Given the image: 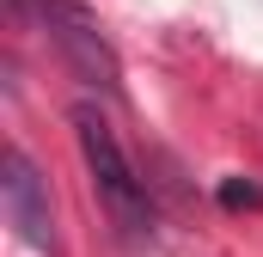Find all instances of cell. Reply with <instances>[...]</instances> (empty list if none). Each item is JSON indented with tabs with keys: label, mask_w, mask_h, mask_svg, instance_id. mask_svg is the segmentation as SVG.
<instances>
[{
	"label": "cell",
	"mask_w": 263,
	"mask_h": 257,
	"mask_svg": "<svg viewBox=\"0 0 263 257\" xmlns=\"http://www.w3.org/2000/svg\"><path fill=\"white\" fill-rule=\"evenodd\" d=\"M220 208H263V184H251V178H220Z\"/></svg>",
	"instance_id": "277c9868"
},
{
	"label": "cell",
	"mask_w": 263,
	"mask_h": 257,
	"mask_svg": "<svg viewBox=\"0 0 263 257\" xmlns=\"http://www.w3.org/2000/svg\"><path fill=\"white\" fill-rule=\"evenodd\" d=\"M0 202H6V221L18 227V239H25V245H37V251H49V245H55L49 190H43L37 166L25 159V147H6V159H0Z\"/></svg>",
	"instance_id": "3957f363"
},
{
	"label": "cell",
	"mask_w": 263,
	"mask_h": 257,
	"mask_svg": "<svg viewBox=\"0 0 263 257\" xmlns=\"http://www.w3.org/2000/svg\"><path fill=\"white\" fill-rule=\"evenodd\" d=\"M18 6H31V12L43 19V31L55 37V49L67 56V67H73L80 80H92L98 92H123V62H117V49L104 43L98 19H92L80 0H18Z\"/></svg>",
	"instance_id": "7a4b0ae2"
},
{
	"label": "cell",
	"mask_w": 263,
	"mask_h": 257,
	"mask_svg": "<svg viewBox=\"0 0 263 257\" xmlns=\"http://www.w3.org/2000/svg\"><path fill=\"white\" fill-rule=\"evenodd\" d=\"M67 123H73V141H80V153H86V172H92V184H98V202L110 208V221H117L123 233H147V227H153V202H147V184L135 178L117 128L98 117V104H73Z\"/></svg>",
	"instance_id": "6da1fadb"
}]
</instances>
